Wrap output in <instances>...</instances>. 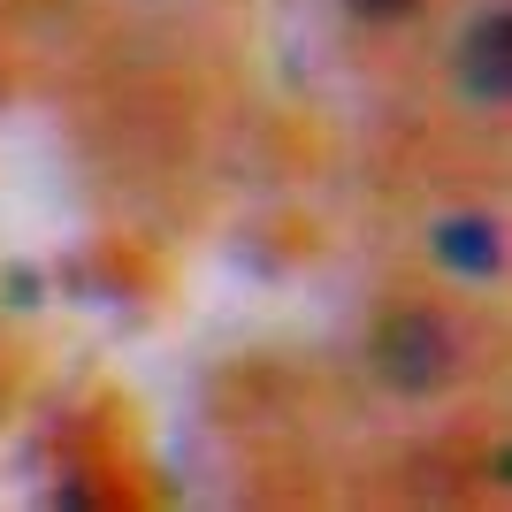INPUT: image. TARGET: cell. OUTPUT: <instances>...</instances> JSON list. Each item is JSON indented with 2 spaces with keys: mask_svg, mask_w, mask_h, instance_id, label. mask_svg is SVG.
<instances>
[{
  "mask_svg": "<svg viewBox=\"0 0 512 512\" xmlns=\"http://www.w3.org/2000/svg\"><path fill=\"white\" fill-rule=\"evenodd\" d=\"M375 360H383V375L398 390H428L436 375L451 367V337H444V321L436 314H390L383 321V337H375Z\"/></svg>",
  "mask_w": 512,
  "mask_h": 512,
  "instance_id": "1",
  "label": "cell"
},
{
  "mask_svg": "<svg viewBox=\"0 0 512 512\" xmlns=\"http://www.w3.org/2000/svg\"><path fill=\"white\" fill-rule=\"evenodd\" d=\"M505 39H512L505 16H482L467 39H459V85H467L482 107H497V100H505V85H512V46Z\"/></svg>",
  "mask_w": 512,
  "mask_h": 512,
  "instance_id": "2",
  "label": "cell"
},
{
  "mask_svg": "<svg viewBox=\"0 0 512 512\" xmlns=\"http://www.w3.org/2000/svg\"><path fill=\"white\" fill-rule=\"evenodd\" d=\"M436 253H444L459 276H474V268H490V260H497V237H490V222H444Z\"/></svg>",
  "mask_w": 512,
  "mask_h": 512,
  "instance_id": "3",
  "label": "cell"
},
{
  "mask_svg": "<svg viewBox=\"0 0 512 512\" xmlns=\"http://www.w3.org/2000/svg\"><path fill=\"white\" fill-rule=\"evenodd\" d=\"M352 8H360V16H375V23H398V16H413L421 0H352Z\"/></svg>",
  "mask_w": 512,
  "mask_h": 512,
  "instance_id": "4",
  "label": "cell"
}]
</instances>
